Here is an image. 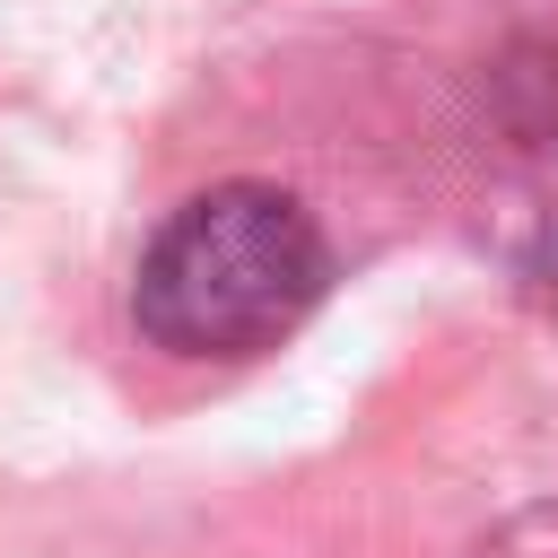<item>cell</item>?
I'll return each instance as SVG.
<instances>
[{"label": "cell", "mask_w": 558, "mask_h": 558, "mask_svg": "<svg viewBox=\"0 0 558 558\" xmlns=\"http://www.w3.org/2000/svg\"><path fill=\"white\" fill-rule=\"evenodd\" d=\"M488 558H558V506H523V514H506L497 541H488Z\"/></svg>", "instance_id": "obj_2"}, {"label": "cell", "mask_w": 558, "mask_h": 558, "mask_svg": "<svg viewBox=\"0 0 558 558\" xmlns=\"http://www.w3.org/2000/svg\"><path fill=\"white\" fill-rule=\"evenodd\" d=\"M331 288V244L314 209L279 183L192 192L140 253L131 323L174 357H253L279 349Z\"/></svg>", "instance_id": "obj_1"}]
</instances>
